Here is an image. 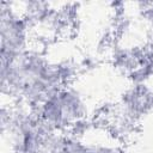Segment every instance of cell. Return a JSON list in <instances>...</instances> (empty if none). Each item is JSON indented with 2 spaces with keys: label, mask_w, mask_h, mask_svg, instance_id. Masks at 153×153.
<instances>
[{
  "label": "cell",
  "mask_w": 153,
  "mask_h": 153,
  "mask_svg": "<svg viewBox=\"0 0 153 153\" xmlns=\"http://www.w3.org/2000/svg\"><path fill=\"white\" fill-rule=\"evenodd\" d=\"M0 7V55L1 60H10L31 47V27L25 18L11 12L4 1Z\"/></svg>",
  "instance_id": "obj_4"
},
{
  "label": "cell",
  "mask_w": 153,
  "mask_h": 153,
  "mask_svg": "<svg viewBox=\"0 0 153 153\" xmlns=\"http://www.w3.org/2000/svg\"><path fill=\"white\" fill-rule=\"evenodd\" d=\"M0 80L4 97L33 108L67 84L62 66L53 65L43 50L32 47L13 59L1 60Z\"/></svg>",
  "instance_id": "obj_1"
},
{
  "label": "cell",
  "mask_w": 153,
  "mask_h": 153,
  "mask_svg": "<svg viewBox=\"0 0 153 153\" xmlns=\"http://www.w3.org/2000/svg\"><path fill=\"white\" fill-rule=\"evenodd\" d=\"M35 111L48 126L69 133L90 121L91 104L79 88L66 84L53 94L45 97L35 108Z\"/></svg>",
  "instance_id": "obj_2"
},
{
  "label": "cell",
  "mask_w": 153,
  "mask_h": 153,
  "mask_svg": "<svg viewBox=\"0 0 153 153\" xmlns=\"http://www.w3.org/2000/svg\"><path fill=\"white\" fill-rule=\"evenodd\" d=\"M143 16H145L146 29H147V32L149 35V39H151L152 49H153V4L147 5V8L145 10Z\"/></svg>",
  "instance_id": "obj_5"
},
{
  "label": "cell",
  "mask_w": 153,
  "mask_h": 153,
  "mask_svg": "<svg viewBox=\"0 0 153 153\" xmlns=\"http://www.w3.org/2000/svg\"><path fill=\"white\" fill-rule=\"evenodd\" d=\"M67 134L65 153H126L121 137L102 124L88 121Z\"/></svg>",
  "instance_id": "obj_3"
}]
</instances>
